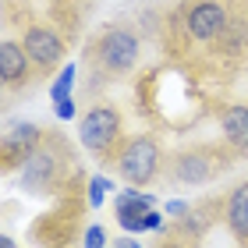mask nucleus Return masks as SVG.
<instances>
[{
	"label": "nucleus",
	"mask_w": 248,
	"mask_h": 248,
	"mask_svg": "<svg viewBox=\"0 0 248 248\" xmlns=\"http://www.w3.org/2000/svg\"><path fill=\"white\" fill-rule=\"evenodd\" d=\"M64 174H67V149L64 142L53 135L46 139L43 135L39 149L25 160L21 167V185H25L32 195H50V191H57L64 185Z\"/></svg>",
	"instance_id": "6"
},
{
	"label": "nucleus",
	"mask_w": 248,
	"mask_h": 248,
	"mask_svg": "<svg viewBox=\"0 0 248 248\" xmlns=\"http://www.w3.org/2000/svg\"><path fill=\"white\" fill-rule=\"evenodd\" d=\"M85 4H93V0H85Z\"/></svg>",
	"instance_id": "19"
},
{
	"label": "nucleus",
	"mask_w": 248,
	"mask_h": 248,
	"mask_svg": "<svg viewBox=\"0 0 248 248\" xmlns=\"http://www.w3.org/2000/svg\"><path fill=\"white\" fill-rule=\"evenodd\" d=\"M223 217H227V231L234 234V241L248 248V181H241L238 188L231 191Z\"/></svg>",
	"instance_id": "12"
},
{
	"label": "nucleus",
	"mask_w": 248,
	"mask_h": 248,
	"mask_svg": "<svg viewBox=\"0 0 248 248\" xmlns=\"http://www.w3.org/2000/svg\"><path fill=\"white\" fill-rule=\"evenodd\" d=\"M220 131L223 142L238 156H248V103H231L220 114Z\"/></svg>",
	"instance_id": "10"
},
{
	"label": "nucleus",
	"mask_w": 248,
	"mask_h": 248,
	"mask_svg": "<svg viewBox=\"0 0 248 248\" xmlns=\"http://www.w3.org/2000/svg\"><path fill=\"white\" fill-rule=\"evenodd\" d=\"M36 64H32L29 50L21 46L18 39H4V46H0V82H4L7 93H29L32 85H36Z\"/></svg>",
	"instance_id": "8"
},
{
	"label": "nucleus",
	"mask_w": 248,
	"mask_h": 248,
	"mask_svg": "<svg viewBox=\"0 0 248 248\" xmlns=\"http://www.w3.org/2000/svg\"><path fill=\"white\" fill-rule=\"evenodd\" d=\"M121 248H139V245H135V241H121Z\"/></svg>",
	"instance_id": "17"
},
{
	"label": "nucleus",
	"mask_w": 248,
	"mask_h": 248,
	"mask_svg": "<svg viewBox=\"0 0 248 248\" xmlns=\"http://www.w3.org/2000/svg\"><path fill=\"white\" fill-rule=\"evenodd\" d=\"M238 163V153L227 142H188L163 160V177L174 185H209Z\"/></svg>",
	"instance_id": "3"
},
{
	"label": "nucleus",
	"mask_w": 248,
	"mask_h": 248,
	"mask_svg": "<svg viewBox=\"0 0 248 248\" xmlns=\"http://www.w3.org/2000/svg\"><path fill=\"white\" fill-rule=\"evenodd\" d=\"M71 82H75V67H64V71L57 75V82H53V99H67V89H71Z\"/></svg>",
	"instance_id": "13"
},
{
	"label": "nucleus",
	"mask_w": 248,
	"mask_h": 248,
	"mask_svg": "<svg viewBox=\"0 0 248 248\" xmlns=\"http://www.w3.org/2000/svg\"><path fill=\"white\" fill-rule=\"evenodd\" d=\"M78 142H82L85 153H93L99 163H114L117 153L124 149L128 135H124V117L114 103H93L78 121Z\"/></svg>",
	"instance_id": "4"
},
{
	"label": "nucleus",
	"mask_w": 248,
	"mask_h": 248,
	"mask_svg": "<svg viewBox=\"0 0 248 248\" xmlns=\"http://www.w3.org/2000/svg\"><path fill=\"white\" fill-rule=\"evenodd\" d=\"M139 61H142V36L128 21L103 25L85 46V64L103 82H117V78L131 75L139 67Z\"/></svg>",
	"instance_id": "2"
},
{
	"label": "nucleus",
	"mask_w": 248,
	"mask_h": 248,
	"mask_svg": "<svg viewBox=\"0 0 248 248\" xmlns=\"http://www.w3.org/2000/svg\"><path fill=\"white\" fill-rule=\"evenodd\" d=\"M89 7L93 4H85V0H50V25H57L67 43H75V36L82 32V21L89 15Z\"/></svg>",
	"instance_id": "11"
},
{
	"label": "nucleus",
	"mask_w": 248,
	"mask_h": 248,
	"mask_svg": "<svg viewBox=\"0 0 248 248\" xmlns=\"http://www.w3.org/2000/svg\"><path fill=\"white\" fill-rule=\"evenodd\" d=\"M21 46L29 50L32 64H36L39 78H50L61 67L64 53H67V39L57 25H43V21H29L25 36H21Z\"/></svg>",
	"instance_id": "7"
},
{
	"label": "nucleus",
	"mask_w": 248,
	"mask_h": 248,
	"mask_svg": "<svg viewBox=\"0 0 248 248\" xmlns=\"http://www.w3.org/2000/svg\"><path fill=\"white\" fill-rule=\"evenodd\" d=\"M43 131L36 124H18L15 131H7L4 139V170H15V167H25V160L39 149Z\"/></svg>",
	"instance_id": "9"
},
{
	"label": "nucleus",
	"mask_w": 248,
	"mask_h": 248,
	"mask_svg": "<svg viewBox=\"0 0 248 248\" xmlns=\"http://www.w3.org/2000/svg\"><path fill=\"white\" fill-rule=\"evenodd\" d=\"M82 245H85V248H103V227H89Z\"/></svg>",
	"instance_id": "14"
},
{
	"label": "nucleus",
	"mask_w": 248,
	"mask_h": 248,
	"mask_svg": "<svg viewBox=\"0 0 248 248\" xmlns=\"http://www.w3.org/2000/svg\"><path fill=\"white\" fill-rule=\"evenodd\" d=\"M238 4H241V11H245V18H248V0H238Z\"/></svg>",
	"instance_id": "16"
},
{
	"label": "nucleus",
	"mask_w": 248,
	"mask_h": 248,
	"mask_svg": "<svg viewBox=\"0 0 248 248\" xmlns=\"http://www.w3.org/2000/svg\"><path fill=\"white\" fill-rule=\"evenodd\" d=\"M167 46L191 71L227 75L248 61V18L238 0H185L167 21Z\"/></svg>",
	"instance_id": "1"
},
{
	"label": "nucleus",
	"mask_w": 248,
	"mask_h": 248,
	"mask_svg": "<svg viewBox=\"0 0 248 248\" xmlns=\"http://www.w3.org/2000/svg\"><path fill=\"white\" fill-rule=\"evenodd\" d=\"M4 248H15V241H11V238H4Z\"/></svg>",
	"instance_id": "18"
},
{
	"label": "nucleus",
	"mask_w": 248,
	"mask_h": 248,
	"mask_svg": "<svg viewBox=\"0 0 248 248\" xmlns=\"http://www.w3.org/2000/svg\"><path fill=\"white\" fill-rule=\"evenodd\" d=\"M163 149H160V142L153 139V135H131L128 142H124V149L117 153V160H114V170L124 185H131V188H145V185H153L156 177L163 174Z\"/></svg>",
	"instance_id": "5"
},
{
	"label": "nucleus",
	"mask_w": 248,
	"mask_h": 248,
	"mask_svg": "<svg viewBox=\"0 0 248 248\" xmlns=\"http://www.w3.org/2000/svg\"><path fill=\"white\" fill-rule=\"evenodd\" d=\"M57 114H61V117H75V107H71V96H67V99H61V103H57Z\"/></svg>",
	"instance_id": "15"
}]
</instances>
